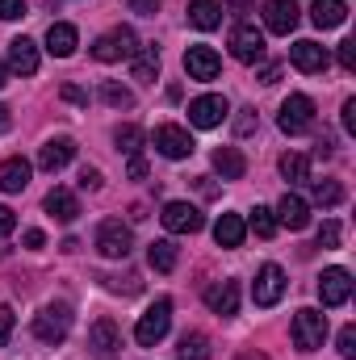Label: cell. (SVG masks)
Listing matches in <instances>:
<instances>
[{
  "label": "cell",
  "mask_w": 356,
  "mask_h": 360,
  "mask_svg": "<svg viewBox=\"0 0 356 360\" xmlns=\"http://www.w3.org/2000/svg\"><path fill=\"white\" fill-rule=\"evenodd\" d=\"M134 51H139V38H134L130 25H117V30H109V34H101V38L92 42V59H101V63L134 59Z\"/></svg>",
  "instance_id": "3957f363"
},
{
  "label": "cell",
  "mask_w": 356,
  "mask_h": 360,
  "mask_svg": "<svg viewBox=\"0 0 356 360\" xmlns=\"http://www.w3.org/2000/svg\"><path fill=\"white\" fill-rule=\"evenodd\" d=\"M101 101H105L109 109H130V105H134V92L122 89V84H113V80H105V84H101Z\"/></svg>",
  "instance_id": "1f68e13d"
},
{
  "label": "cell",
  "mask_w": 356,
  "mask_h": 360,
  "mask_svg": "<svg viewBox=\"0 0 356 360\" xmlns=\"http://www.w3.org/2000/svg\"><path fill=\"white\" fill-rule=\"evenodd\" d=\"M42 243H46V235H42V231H25V248H34V252H38Z\"/></svg>",
  "instance_id": "f907efd6"
},
{
  "label": "cell",
  "mask_w": 356,
  "mask_h": 360,
  "mask_svg": "<svg viewBox=\"0 0 356 360\" xmlns=\"http://www.w3.org/2000/svg\"><path fill=\"white\" fill-rule=\"evenodd\" d=\"M276 80H281V63H268L260 72V84H276Z\"/></svg>",
  "instance_id": "c3c4849f"
},
{
  "label": "cell",
  "mask_w": 356,
  "mask_h": 360,
  "mask_svg": "<svg viewBox=\"0 0 356 360\" xmlns=\"http://www.w3.org/2000/svg\"><path fill=\"white\" fill-rule=\"evenodd\" d=\"M168 327H172V302H168V297H155V306H147V314L139 319L134 340H139L143 348H155V344L168 335Z\"/></svg>",
  "instance_id": "5b68a950"
},
{
  "label": "cell",
  "mask_w": 356,
  "mask_h": 360,
  "mask_svg": "<svg viewBox=\"0 0 356 360\" xmlns=\"http://www.w3.org/2000/svg\"><path fill=\"white\" fill-rule=\"evenodd\" d=\"M160 222H164V231L168 235H197L201 231V210L197 205H189V201H168L164 205V214H160Z\"/></svg>",
  "instance_id": "ba28073f"
},
{
  "label": "cell",
  "mask_w": 356,
  "mask_h": 360,
  "mask_svg": "<svg viewBox=\"0 0 356 360\" xmlns=\"http://www.w3.org/2000/svg\"><path fill=\"white\" fill-rule=\"evenodd\" d=\"M197 193H201V197H214V193H218V184H214L210 176H197Z\"/></svg>",
  "instance_id": "681fc988"
},
{
  "label": "cell",
  "mask_w": 356,
  "mask_h": 360,
  "mask_svg": "<svg viewBox=\"0 0 356 360\" xmlns=\"http://www.w3.org/2000/svg\"><path fill=\"white\" fill-rule=\"evenodd\" d=\"M25 17V0H0V21H17Z\"/></svg>",
  "instance_id": "74e56055"
},
{
  "label": "cell",
  "mask_w": 356,
  "mask_h": 360,
  "mask_svg": "<svg viewBox=\"0 0 356 360\" xmlns=\"http://www.w3.org/2000/svg\"><path fill=\"white\" fill-rule=\"evenodd\" d=\"M8 68L17 72V76H34L38 72V46H34V38H13L8 42Z\"/></svg>",
  "instance_id": "ffe728a7"
},
{
  "label": "cell",
  "mask_w": 356,
  "mask_h": 360,
  "mask_svg": "<svg viewBox=\"0 0 356 360\" xmlns=\"http://www.w3.org/2000/svg\"><path fill=\"white\" fill-rule=\"evenodd\" d=\"M177 360H210V340L201 331H184L177 344Z\"/></svg>",
  "instance_id": "f1b7e54d"
},
{
  "label": "cell",
  "mask_w": 356,
  "mask_h": 360,
  "mask_svg": "<svg viewBox=\"0 0 356 360\" xmlns=\"http://www.w3.org/2000/svg\"><path fill=\"white\" fill-rule=\"evenodd\" d=\"M276 126H281L285 134H306V130L314 126V101H310V96H302V92H293L289 101H281Z\"/></svg>",
  "instance_id": "8992f818"
},
{
  "label": "cell",
  "mask_w": 356,
  "mask_h": 360,
  "mask_svg": "<svg viewBox=\"0 0 356 360\" xmlns=\"http://www.w3.org/2000/svg\"><path fill=\"white\" fill-rule=\"evenodd\" d=\"M281 176L289 180V184H306L310 180V160L298 155V151H285L281 155Z\"/></svg>",
  "instance_id": "f546056e"
},
{
  "label": "cell",
  "mask_w": 356,
  "mask_h": 360,
  "mask_svg": "<svg viewBox=\"0 0 356 360\" xmlns=\"http://www.w3.org/2000/svg\"><path fill=\"white\" fill-rule=\"evenodd\" d=\"M340 235H344L340 222H323L319 226V248H340Z\"/></svg>",
  "instance_id": "d590c367"
},
{
  "label": "cell",
  "mask_w": 356,
  "mask_h": 360,
  "mask_svg": "<svg viewBox=\"0 0 356 360\" xmlns=\"http://www.w3.org/2000/svg\"><path fill=\"white\" fill-rule=\"evenodd\" d=\"M130 4V13H139V17H155L160 13V0H126Z\"/></svg>",
  "instance_id": "60d3db41"
},
{
  "label": "cell",
  "mask_w": 356,
  "mask_h": 360,
  "mask_svg": "<svg viewBox=\"0 0 356 360\" xmlns=\"http://www.w3.org/2000/svg\"><path fill=\"white\" fill-rule=\"evenodd\" d=\"M344 17H348V4L344 0H314L310 4V21L319 30H336V25H344Z\"/></svg>",
  "instance_id": "4316f807"
},
{
  "label": "cell",
  "mask_w": 356,
  "mask_h": 360,
  "mask_svg": "<svg viewBox=\"0 0 356 360\" xmlns=\"http://www.w3.org/2000/svg\"><path fill=\"white\" fill-rule=\"evenodd\" d=\"M227 113H231V105H227V96H218V92H205V96L189 101V122H193L197 130H214V126H222Z\"/></svg>",
  "instance_id": "52a82bcc"
},
{
  "label": "cell",
  "mask_w": 356,
  "mask_h": 360,
  "mask_svg": "<svg viewBox=\"0 0 356 360\" xmlns=\"http://www.w3.org/2000/svg\"><path fill=\"white\" fill-rule=\"evenodd\" d=\"M72 160H76V143H72V139H46L42 151H38V168H42V172H59V168H68Z\"/></svg>",
  "instance_id": "e0dca14e"
},
{
  "label": "cell",
  "mask_w": 356,
  "mask_h": 360,
  "mask_svg": "<svg viewBox=\"0 0 356 360\" xmlns=\"http://www.w3.org/2000/svg\"><path fill=\"white\" fill-rule=\"evenodd\" d=\"M243 239H248V222L239 214H222L214 222V243L218 248H243Z\"/></svg>",
  "instance_id": "603a6c76"
},
{
  "label": "cell",
  "mask_w": 356,
  "mask_h": 360,
  "mask_svg": "<svg viewBox=\"0 0 356 360\" xmlns=\"http://www.w3.org/2000/svg\"><path fill=\"white\" fill-rule=\"evenodd\" d=\"M68 331H72V306L68 302H51L34 314V335L42 344H63Z\"/></svg>",
  "instance_id": "6da1fadb"
},
{
  "label": "cell",
  "mask_w": 356,
  "mask_h": 360,
  "mask_svg": "<svg viewBox=\"0 0 356 360\" xmlns=\"http://www.w3.org/2000/svg\"><path fill=\"white\" fill-rule=\"evenodd\" d=\"M30 160H21V155H13V160H4L0 164V193H21L25 184H30Z\"/></svg>",
  "instance_id": "cb8c5ba5"
},
{
  "label": "cell",
  "mask_w": 356,
  "mask_h": 360,
  "mask_svg": "<svg viewBox=\"0 0 356 360\" xmlns=\"http://www.w3.org/2000/svg\"><path fill=\"white\" fill-rule=\"evenodd\" d=\"M4 84H8V68L0 63V89H4Z\"/></svg>",
  "instance_id": "f5cc1de1"
},
{
  "label": "cell",
  "mask_w": 356,
  "mask_h": 360,
  "mask_svg": "<svg viewBox=\"0 0 356 360\" xmlns=\"http://www.w3.org/2000/svg\"><path fill=\"white\" fill-rule=\"evenodd\" d=\"M344 130L356 134V101H344Z\"/></svg>",
  "instance_id": "7dc6e473"
},
{
  "label": "cell",
  "mask_w": 356,
  "mask_h": 360,
  "mask_svg": "<svg viewBox=\"0 0 356 360\" xmlns=\"http://www.w3.org/2000/svg\"><path fill=\"white\" fill-rule=\"evenodd\" d=\"M210 160H214V172L222 180H243V172H248V160H243V151H235V147H218Z\"/></svg>",
  "instance_id": "d4e9b609"
},
{
  "label": "cell",
  "mask_w": 356,
  "mask_h": 360,
  "mask_svg": "<svg viewBox=\"0 0 356 360\" xmlns=\"http://www.w3.org/2000/svg\"><path fill=\"white\" fill-rule=\"evenodd\" d=\"M265 34L256 30V25H235L231 30V55L239 59V63H260L265 59Z\"/></svg>",
  "instance_id": "7c38bea8"
},
{
  "label": "cell",
  "mask_w": 356,
  "mask_h": 360,
  "mask_svg": "<svg viewBox=\"0 0 356 360\" xmlns=\"http://www.w3.org/2000/svg\"><path fill=\"white\" fill-rule=\"evenodd\" d=\"M189 21L197 30H218L222 25V4L218 0H193L189 4Z\"/></svg>",
  "instance_id": "83f0119b"
},
{
  "label": "cell",
  "mask_w": 356,
  "mask_h": 360,
  "mask_svg": "<svg viewBox=\"0 0 356 360\" xmlns=\"http://www.w3.org/2000/svg\"><path fill=\"white\" fill-rule=\"evenodd\" d=\"M285 269L281 264H265V269L256 272V285H252V297H256V306H276L281 297H285Z\"/></svg>",
  "instance_id": "30bf717a"
},
{
  "label": "cell",
  "mask_w": 356,
  "mask_h": 360,
  "mask_svg": "<svg viewBox=\"0 0 356 360\" xmlns=\"http://www.w3.org/2000/svg\"><path fill=\"white\" fill-rule=\"evenodd\" d=\"M130 248H134V235H130V226H126L122 218H105V222L96 226V252H101L105 260H126Z\"/></svg>",
  "instance_id": "277c9868"
},
{
  "label": "cell",
  "mask_w": 356,
  "mask_h": 360,
  "mask_svg": "<svg viewBox=\"0 0 356 360\" xmlns=\"http://www.w3.org/2000/svg\"><path fill=\"white\" fill-rule=\"evenodd\" d=\"M289 63H293L298 72H327L331 55H327V46H319V42L302 38V42H293V46H289Z\"/></svg>",
  "instance_id": "9a60e30c"
},
{
  "label": "cell",
  "mask_w": 356,
  "mask_h": 360,
  "mask_svg": "<svg viewBox=\"0 0 356 360\" xmlns=\"http://www.w3.org/2000/svg\"><path fill=\"white\" fill-rule=\"evenodd\" d=\"M272 214H276V226H289V231H306L310 226V205L298 193H285Z\"/></svg>",
  "instance_id": "2e32d148"
},
{
  "label": "cell",
  "mask_w": 356,
  "mask_h": 360,
  "mask_svg": "<svg viewBox=\"0 0 356 360\" xmlns=\"http://www.w3.org/2000/svg\"><path fill=\"white\" fill-rule=\"evenodd\" d=\"M289 335H293V344H298V352H314V348H323V340H327V314L323 310H298L293 314V323H289Z\"/></svg>",
  "instance_id": "7a4b0ae2"
},
{
  "label": "cell",
  "mask_w": 356,
  "mask_h": 360,
  "mask_svg": "<svg viewBox=\"0 0 356 360\" xmlns=\"http://www.w3.org/2000/svg\"><path fill=\"white\" fill-rule=\"evenodd\" d=\"M76 46H80V34H76V25H68V21H55V25L46 30V51H51L55 59H68V55H76Z\"/></svg>",
  "instance_id": "44dd1931"
},
{
  "label": "cell",
  "mask_w": 356,
  "mask_h": 360,
  "mask_svg": "<svg viewBox=\"0 0 356 360\" xmlns=\"http://www.w3.org/2000/svg\"><path fill=\"white\" fill-rule=\"evenodd\" d=\"M340 68H344V72H356V42L352 38L340 42Z\"/></svg>",
  "instance_id": "ab89813d"
},
{
  "label": "cell",
  "mask_w": 356,
  "mask_h": 360,
  "mask_svg": "<svg viewBox=\"0 0 356 360\" xmlns=\"http://www.w3.org/2000/svg\"><path fill=\"white\" fill-rule=\"evenodd\" d=\"M80 188H92V193H96V188H101V172H96V168H84V172H80Z\"/></svg>",
  "instance_id": "f6af8a7d"
},
{
  "label": "cell",
  "mask_w": 356,
  "mask_h": 360,
  "mask_svg": "<svg viewBox=\"0 0 356 360\" xmlns=\"http://www.w3.org/2000/svg\"><path fill=\"white\" fill-rule=\"evenodd\" d=\"M340 356H344V360H356V327H352V323L340 331Z\"/></svg>",
  "instance_id": "8d00e7d4"
},
{
  "label": "cell",
  "mask_w": 356,
  "mask_h": 360,
  "mask_svg": "<svg viewBox=\"0 0 356 360\" xmlns=\"http://www.w3.org/2000/svg\"><path fill=\"white\" fill-rule=\"evenodd\" d=\"M13 323H17V319H13V310H8V306H0V344H8V335H13Z\"/></svg>",
  "instance_id": "7bdbcfd3"
},
{
  "label": "cell",
  "mask_w": 356,
  "mask_h": 360,
  "mask_svg": "<svg viewBox=\"0 0 356 360\" xmlns=\"http://www.w3.org/2000/svg\"><path fill=\"white\" fill-rule=\"evenodd\" d=\"M184 72H189V80H218L222 59H218L214 46H189L184 51Z\"/></svg>",
  "instance_id": "5bb4252c"
},
{
  "label": "cell",
  "mask_w": 356,
  "mask_h": 360,
  "mask_svg": "<svg viewBox=\"0 0 356 360\" xmlns=\"http://www.w3.org/2000/svg\"><path fill=\"white\" fill-rule=\"evenodd\" d=\"M151 143H155V151L164 155V160H189L193 155V134L184 130V126H160L155 134H151Z\"/></svg>",
  "instance_id": "9c48e42d"
},
{
  "label": "cell",
  "mask_w": 356,
  "mask_h": 360,
  "mask_svg": "<svg viewBox=\"0 0 356 360\" xmlns=\"http://www.w3.org/2000/svg\"><path fill=\"white\" fill-rule=\"evenodd\" d=\"M13 231H17V214H13L8 205H0V239H4V235H13Z\"/></svg>",
  "instance_id": "b9f144b4"
},
{
  "label": "cell",
  "mask_w": 356,
  "mask_h": 360,
  "mask_svg": "<svg viewBox=\"0 0 356 360\" xmlns=\"http://www.w3.org/2000/svg\"><path fill=\"white\" fill-rule=\"evenodd\" d=\"M8 126H13V117H8V109H4V105H0V134H4V130H8Z\"/></svg>",
  "instance_id": "816d5d0a"
},
{
  "label": "cell",
  "mask_w": 356,
  "mask_h": 360,
  "mask_svg": "<svg viewBox=\"0 0 356 360\" xmlns=\"http://www.w3.org/2000/svg\"><path fill=\"white\" fill-rule=\"evenodd\" d=\"M89 352L96 360H113L122 352V331H117V323L113 319H96L89 331Z\"/></svg>",
  "instance_id": "4fadbf2b"
},
{
  "label": "cell",
  "mask_w": 356,
  "mask_h": 360,
  "mask_svg": "<svg viewBox=\"0 0 356 360\" xmlns=\"http://www.w3.org/2000/svg\"><path fill=\"white\" fill-rule=\"evenodd\" d=\"M147 260H151L155 272H172L177 269V243H172V239H155L151 252H147Z\"/></svg>",
  "instance_id": "4dcf8cb0"
},
{
  "label": "cell",
  "mask_w": 356,
  "mask_h": 360,
  "mask_svg": "<svg viewBox=\"0 0 356 360\" xmlns=\"http://www.w3.org/2000/svg\"><path fill=\"white\" fill-rule=\"evenodd\" d=\"M256 130V109H239L235 117V134H252Z\"/></svg>",
  "instance_id": "f35d334b"
},
{
  "label": "cell",
  "mask_w": 356,
  "mask_h": 360,
  "mask_svg": "<svg viewBox=\"0 0 356 360\" xmlns=\"http://www.w3.org/2000/svg\"><path fill=\"white\" fill-rule=\"evenodd\" d=\"M126 176H130V180H147V160H143V155H130V168H126Z\"/></svg>",
  "instance_id": "ee69618b"
},
{
  "label": "cell",
  "mask_w": 356,
  "mask_h": 360,
  "mask_svg": "<svg viewBox=\"0 0 356 360\" xmlns=\"http://www.w3.org/2000/svg\"><path fill=\"white\" fill-rule=\"evenodd\" d=\"M310 197H314L319 205H340V201H344V188H340L336 180H314V184H310Z\"/></svg>",
  "instance_id": "836d02e7"
},
{
  "label": "cell",
  "mask_w": 356,
  "mask_h": 360,
  "mask_svg": "<svg viewBox=\"0 0 356 360\" xmlns=\"http://www.w3.org/2000/svg\"><path fill=\"white\" fill-rule=\"evenodd\" d=\"M205 306H210L214 314L231 319V314L239 310V281H218V285H210V289H205Z\"/></svg>",
  "instance_id": "ac0fdd59"
},
{
  "label": "cell",
  "mask_w": 356,
  "mask_h": 360,
  "mask_svg": "<svg viewBox=\"0 0 356 360\" xmlns=\"http://www.w3.org/2000/svg\"><path fill=\"white\" fill-rule=\"evenodd\" d=\"M352 297V272L348 269H323L319 276V302L331 310V306H344Z\"/></svg>",
  "instance_id": "8fae6325"
},
{
  "label": "cell",
  "mask_w": 356,
  "mask_h": 360,
  "mask_svg": "<svg viewBox=\"0 0 356 360\" xmlns=\"http://www.w3.org/2000/svg\"><path fill=\"white\" fill-rule=\"evenodd\" d=\"M63 101H76V105H89V92L76 89V84H63Z\"/></svg>",
  "instance_id": "bcb514c9"
},
{
  "label": "cell",
  "mask_w": 356,
  "mask_h": 360,
  "mask_svg": "<svg viewBox=\"0 0 356 360\" xmlns=\"http://www.w3.org/2000/svg\"><path fill=\"white\" fill-rule=\"evenodd\" d=\"M248 226H252L260 239H272V235H276V214H272L268 205H256V210H252V218H248Z\"/></svg>",
  "instance_id": "d6a6232c"
},
{
  "label": "cell",
  "mask_w": 356,
  "mask_h": 360,
  "mask_svg": "<svg viewBox=\"0 0 356 360\" xmlns=\"http://www.w3.org/2000/svg\"><path fill=\"white\" fill-rule=\"evenodd\" d=\"M46 214H51L55 222L72 226V222L80 218V201H76V193H68V188H51V193H46Z\"/></svg>",
  "instance_id": "7402d4cb"
},
{
  "label": "cell",
  "mask_w": 356,
  "mask_h": 360,
  "mask_svg": "<svg viewBox=\"0 0 356 360\" xmlns=\"http://www.w3.org/2000/svg\"><path fill=\"white\" fill-rule=\"evenodd\" d=\"M265 25H268V34H293V25H298V4H293V0H268L265 4Z\"/></svg>",
  "instance_id": "d6986e66"
},
{
  "label": "cell",
  "mask_w": 356,
  "mask_h": 360,
  "mask_svg": "<svg viewBox=\"0 0 356 360\" xmlns=\"http://www.w3.org/2000/svg\"><path fill=\"white\" fill-rule=\"evenodd\" d=\"M130 76L139 84H155V76H160V51L155 46H139L134 59H130Z\"/></svg>",
  "instance_id": "484cf974"
},
{
  "label": "cell",
  "mask_w": 356,
  "mask_h": 360,
  "mask_svg": "<svg viewBox=\"0 0 356 360\" xmlns=\"http://www.w3.org/2000/svg\"><path fill=\"white\" fill-rule=\"evenodd\" d=\"M113 143H117V151L139 155V147H143V130H139V126H122V130L113 134Z\"/></svg>",
  "instance_id": "e575fe53"
},
{
  "label": "cell",
  "mask_w": 356,
  "mask_h": 360,
  "mask_svg": "<svg viewBox=\"0 0 356 360\" xmlns=\"http://www.w3.org/2000/svg\"><path fill=\"white\" fill-rule=\"evenodd\" d=\"M0 256H4V248H0Z\"/></svg>",
  "instance_id": "db71d44e"
}]
</instances>
